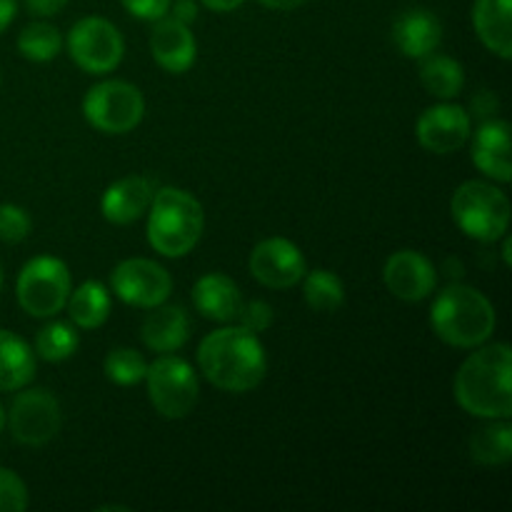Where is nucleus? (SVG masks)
Masks as SVG:
<instances>
[{"label":"nucleus","instance_id":"f257e3e1","mask_svg":"<svg viewBox=\"0 0 512 512\" xmlns=\"http://www.w3.org/2000/svg\"><path fill=\"white\" fill-rule=\"evenodd\" d=\"M198 365L203 378L218 390L250 393L265 380L268 355L258 333L230 323L200 340Z\"/></svg>","mask_w":512,"mask_h":512},{"label":"nucleus","instance_id":"f03ea898","mask_svg":"<svg viewBox=\"0 0 512 512\" xmlns=\"http://www.w3.org/2000/svg\"><path fill=\"white\" fill-rule=\"evenodd\" d=\"M455 400L465 413L485 420L512 418V350L508 343H483L455 373Z\"/></svg>","mask_w":512,"mask_h":512},{"label":"nucleus","instance_id":"7ed1b4c3","mask_svg":"<svg viewBox=\"0 0 512 512\" xmlns=\"http://www.w3.org/2000/svg\"><path fill=\"white\" fill-rule=\"evenodd\" d=\"M430 325L443 343L473 350L488 343L498 325L493 303L473 285L453 283L440 290L430 308Z\"/></svg>","mask_w":512,"mask_h":512},{"label":"nucleus","instance_id":"20e7f679","mask_svg":"<svg viewBox=\"0 0 512 512\" xmlns=\"http://www.w3.org/2000/svg\"><path fill=\"white\" fill-rule=\"evenodd\" d=\"M205 228L200 200L183 188L155 190L148 208V243L163 258H185Z\"/></svg>","mask_w":512,"mask_h":512},{"label":"nucleus","instance_id":"39448f33","mask_svg":"<svg viewBox=\"0 0 512 512\" xmlns=\"http://www.w3.org/2000/svg\"><path fill=\"white\" fill-rule=\"evenodd\" d=\"M510 198L498 185L485 180H465L450 200V215L468 238L495 243L510 228Z\"/></svg>","mask_w":512,"mask_h":512},{"label":"nucleus","instance_id":"423d86ee","mask_svg":"<svg viewBox=\"0 0 512 512\" xmlns=\"http://www.w3.org/2000/svg\"><path fill=\"white\" fill-rule=\"evenodd\" d=\"M143 380L148 385L150 403L160 418L183 420L193 413L200 385L188 360L173 353L158 355L153 363H148Z\"/></svg>","mask_w":512,"mask_h":512},{"label":"nucleus","instance_id":"0eeeda50","mask_svg":"<svg viewBox=\"0 0 512 512\" xmlns=\"http://www.w3.org/2000/svg\"><path fill=\"white\" fill-rule=\"evenodd\" d=\"M73 290L68 265L53 255H38L23 265L15 283L18 303L30 318H53L68 303Z\"/></svg>","mask_w":512,"mask_h":512},{"label":"nucleus","instance_id":"6e6552de","mask_svg":"<svg viewBox=\"0 0 512 512\" xmlns=\"http://www.w3.org/2000/svg\"><path fill=\"white\" fill-rule=\"evenodd\" d=\"M83 115L98 133L125 135L143 120L145 98L138 85L128 80H103L85 93Z\"/></svg>","mask_w":512,"mask_h":512},{"label":"nucleus","instance_id":"1a4fd4ad","mask_svg":"<svg viewBox=\"0 0 512 512\" xmlns=\"http://www.w3.org/2000/svg\"><path fill=\"white\" fill-rule=\"evenodd\" d=\"M65 45H68L70 60L88 75L113 73L125 55L123 33L110 20L98 18V15L80 18L70 28Z\"/></svg>","mask_w":512,"mask_h":512},{"label":"nucleus","instance_id":"9d476101","mask_svg":"<svg viewBox=\"0 0 512 512\" xmlns=\"http://www.w3.org/2000/svg\"><path fill=\"white\" fill-rule=\"evenodd\" d=\"M5 423L20 445L43 448L60 433L63 415H60L58 398L45 388H28L25 385L10 403Z\"/></svg>","mask_w":512,"mask_h":512},{"label":"nucleus","instance_id":"9b49d317","mask_svg":"<svg viewBox=\"0 0 512 512\" xmlns=\"http://www.w3.org/2000/svg\"><path fill=\"white\" fill-rule=\"evenodd\" d=\"M110 288L115 298L135 308H155L173 293V278L160 263L148 258H128L110 273Z\"/></svg>","mask_w":512,"mask_h":512},{"label":"nucleus","instance_id":"f8f14e48","mask_svg":"<svg viewBox=\"0 0 512 512\" xmlns=\"http://www.w3.org/2000/svg\"><path fill=\"white\" fill-rule=\"evenodd\" d=\"M248 268L250 275L270 290L293 288L308 273L303 250L293 240L280 238V235L265 238L255 245L253 253H250Z\"/></svg>","mask_w":512,"mask_h":512},{"label":"nucleus","instance_id":"ddd939ff","mask_svg":"<svg viewBox=\"0 0 512 512\" xmlns=\"http://www.w3.org/2000/svg\"><path fill=\"white\" fill-rule=\"evenodd\" d=\"M418 143L433 155H450L463 148L473 135V118L463 105L443 100L420 113L415 125Z\"/></svg>","mask_w":512,"mask_h":512},{"label":"nucleus","instance_id":"4468645a","mask_svg":"<svg viewBox=\"0 0 512 512\" xmlns=\"http://www.w3.org/2000/svg\"><path fill=\"white\" fill-rule=\"evenodd\" d=\"M383 283L398 300L420 303L433 295L438 285V270L418 250H398L385 260Z\"/></svg>","mask_w":512,"mask_h":512},{"label":"nucleus","instance_id":"2eb2a0df","mask_svg":"<svg viewBox=\"0 0 512 512\" xmlns=\"http://www.w3.org/2000/svg\"><path fill=\"white\" fill-rule=\"evenodd\" d=\"M150 53L163 70L173 75L188 73L198 58V43L190 25L180 23L173 15H163L155 20L150 33Z\"/></svg>","mask_w":512,"mask_h":512},{"label":"nucleus","instance_id":"dca6fc26","mask_svg":"<svg viewBox=\"0 0 512 512\" xmlns=\"http://www.w3.org/2000/svg\"><path fill=\"white\" fill-rule=\"evenodd\" d=\"M393 43L405 58L423 60L443 43V23L428 8H408L395 18Z\"/></svg>","mask_w":512,"mask_h":512},{"label":"nucleus","instance_id":"f3484780","mask_svg":"<svg viewBox=\"0 0 512 512\" xmlns=\"http://www.w3.org/2000/svg\"><path fill=\"white\" fill-rule=\"evenodd\" d=\"M473 163L493 183H510V125L508 120H485L473 138Z\"/></svg>","mask_w":512,"mask_h":512},{"label":"nucleus","instance_id":"a211bd4d","mask_svg":"<svg viewBox=\"0 0 512 512\" xmlns=\"http://www.w3.org/2000/svg\"><path fill=\"white\" fill-rule=\"evenodd\" d=\"M155 188L143 175H128L108 185L100 198V213L113 225H130L143 218L150 208Z\"/></svg>","mask_w":512,"mask_h":512},{"label":"nucleus","instance_id":"6ab92c4d","mask_svg":"<svg viewBox=\"0 0 512 512\" xmlns=\"http://www.w3.org/2000/svg\"><path fill=\"white\" fill-rule=\"evenodd\" d=\"M243 293L238 283L225 273H208L198 278L193 285V305L203 318L213 323H238V315L243 310Z\"/></svg>","mask_w":512,"mask_h":512},{"label":"nucleus","instance_id":"aec40b11","mask_svg":"<svg viewBox=\"0 0 512 512\" xmlns=\"http://www.w3.org/2000/svg\"><path fill=\"white\" fill-rule=\"evenodd\" d=\"M140 338H143L145 348L158 355L175 353L183 348L190 338V320L183 305L165 300V303L150 308L143 320V328H140Z\"/></svg>","mask_w":512,"mask_h":512},{"label":"nucleus","instance_id":"412c9836","mask_svg":"<svg viewBox=\"0 0 512 512\" xmlns=\"http://www.w3.org/2000/svg\"><path fill=\"white\" fill-rule=\"evenodd\" d=\"M473 25L490 53L512 58V0H475Z\"/></svg>","mask_w":512,"mask_h":512},{"label":"nucleus","instance_id":"4be33fe9","mask_svg":"<svg viewBox=\"0 0 512 512\" xmlns=\"http://www.w3.org/2000/svg\"><path fill=\"white\" fill-rule=\"evenodd\" d=\"M35 353L20 335L0 328V393H18L35 378Z\"/></svg>","mask_w":512,"mask_h":512},{"label":"nucleus","instance_id":"5701e85b","mask_svg":"<svg viewBox=\"0 0 512 512\" xmlns=\"http://www.w3.org/2000/svg\"><path fill=\"white\" fill-rule=\"evenodd\" d=\"M65 308H68L73 325H78L83 330H95L108 320L110 293L98 280H85L83 285L70 290Z\"/></svg>","mask_w":512,"mask_h":512},{"label":"nucleus","instance_id":"b1692460","mask_svg":"<svg viewBox=\"0 0 512 512\" xmlns=\"http://www.w3.org/2000/svg\"><path fill=\"white\" fill-rule=\"evenodd\" d=\"M420 83L438 100H453L465 88V70L450 55L430 53L420 60Z\"/></svg>","mask_w":512,"mask_h":512},{"label":"nucleus","instance_id":"393cba45","mask_svg":"<svg viewBox=\"0 0 512 512\" xmlns=\"http://www.w3.org/2000/svg\"><path fill=\"white\" fill-rule=\"evenodd\" d=\"M470 458L488 468L508 465L512 460V425L508 420H493L470 438Z\"/></svg>","mask_w":512,"mask_h":512},{"label":"nucleus","instance_id":"a878e982","mask_svg":"<svg viewBox=\"0 0 512 512\" xmlns=\"http://www.w3.org/2000/svg\"><path fill=\"white\" fill-rule=\"evenodd\" d=\"M303 298L315 313H335L345 303V285L333 270H310L303 275Z\"/></svg>","mask_w":512,"mask_h":512},{"label":"nucleus","instance_id":"bb28decb","mask_svg":"<svg viewBox=\"0 0 512 512\" xmlns=\"http://www.w3.org/2000/svg\"><path fill=\"white\" fill-rule=\"evenodd\" d=\"M60 50H63V35L55 25L38 20L20 30L18 53L30 63H50L58 58Z\"/></svg>","mask_w":512,"mask_h":512},{"label":"nucleus","instance_id":"cd10ccee","mask_svg":"<svg viewBox=\"0 0 512 512\" xmlns=\"http://www.w3.org/2000/svg\"><path fill=\"white\" fill-rule=\"evenodd\" d=\"M78 345V333L73 325L63 323V320L43 325L35 335V355L43 358L45 363H63V360L73 358Z\"/></svg>","mask_w":512,"mask_h":512},{"label":"nucleus","instance_id":"c85d7f7f","mask_svg":"<svg viewBox=\"0 0 512 512\" xmlns=\"http://www.w3.org/2000/svg\"><path fill=\"white\" fill-rule=\"evenodd\" d=\"M145 370H148V363H145L143 355L133 348H115L105 355V378L115 385H123V388L143 383Z\"/></svg>","mask_w":512,"mask_h":512},{"label":"nucleus","instance_id":"c756f323","mask_svg":"<svg viewBox=\"0 0 512 512\" xmlns=\"http://www.w3.org/2000/svg\"><path fill=\"white\" fill-rule=\"evenodd\" d=\"M30 215L20 205L3 203L0 205V240L8 245H18L30 233Z\"/></svg>","mask_w":512,"mask_h":512},{"label":"nucleus","instance_id":"7c9ffc66","mask_svg":"<svg viewBox=\"0 0 512 512\" xmlns=\"http://www.w3.org/2000/svg\"><path fill=\"white\" fill-rule=\"evenodd\" d=\"M28 488L23 478L8 468H0V512H23L28 508Z\"/></svg>","mask_w":512,"mask_h":512},{"label":"nucleus","instance_id":"2f4dec72","mask_svg":"<svg viewBox=\"0 0 512 512\" xmlns=\"http://www.w3.org/2000/svg\"><path fill=\"white\" fill-rule=\"evenodd\" d=\"M275 313L265 300H250V303H243V310L238 315V325L248 328L250 333H265V330L273 325Z\"/></svg>","mask_w":512,"mask_h":512},{"label":"nucleus","instance_id":"473e14b6","mask_svg":"<svg viewBox=\"0 0 512 512\" xmlns=\"http://www.w3.org/2000/svg\"><path fill=\"white\" fill-rule=\"evenodd\" d=\"M120 3H123V8L128 10L133 18L155 23V20H160L163 15H168L173 0H120Z\"/></svg>","mask_w":512,"mask_h":512},{"label":"nucleus","instance_id":"72a5a7b5","mask_svg":"<svg viewBox=\"0 0 512 512\" xmlns=\"http://www.w3.org/2000/svg\"><path fill=\"white\" fill-rule=\"evenodd\" d=\"M500 110V100L498 95L490 93V90H483V93L475 95L473 100H470V118H480L485 123V120H493L495 115H498Z\"/></svg>","mask_w":512,"mask_h":512},{"label":"nucleus","instance_id":"f704fd0d","mask_svg":"<svg viewBox=\"0 0 512 512\" xmlns=\"http://www.w3.org/2000/svg\"><path fill=\"white\" fill-rule=\"evenodd\" d=\"M65 5H68V0H25V8H28L33 15H38V18L58 15Z\"/></svg>","mask_w":512,"mask_h":512},{"label":"nucleus","instance_id":"c9c22d12","mask_svg":"<svg viewBox=\"0 0 512 512\" xmlns=\"http://www.w3.org/2000/svg\"><path fill=\"white\" fill-rule=\"evenodd\" d=\"M168 13L173 15L175 20H180V23L190 25L198 18V3H195V0H173Z\"/></svg>","mask_w":512,"mask_h":512},{"label":"nucleus","instance_id":"e433bc0d","mask_svg":"<svg viewBox=\"0 0 512 512\" xmlns=\"http://www.w3.org/2000/svg\"><path fill=\"white\" fill-rule=\"evenodd\" d=\"M18 13V0H0V35L10 28Z\"/></svg>","mask_w":512,"mask_h":512},{"label":"nucleus","instance_id":"4c0bfd02","mask_svg":"<svg viewBox=\"0 0 512 512\" xmlns=\"http://www.w3.org/2000/svg\"><path fill=\"white\" fill-rule=\"evenodd\" d=\"M198 3L205 5L208 10H213V13H233V10H238L245 0H198Z\"/></svg>","mask_w":512,"mask_h":512},{"label":"nucleus","instance_id":"58836bf2","mask_svg":"<svg viewBox=\"0 0 512 512\" xmlns=\"http://www.w3.org/2000/svg\"><path fill=\"white\" fill-rule=\"evenodd\" d=\"M260 5H265V8L270 10H280V13H290V10H298L303 8L308 0H258Z\"/></svg>","mask_w":512,"mask_h":512},{"label":"nucleus","instance_id":"ea45409f","mask_svg":"<svg viewBox=\"0 0 512 512\" xmlns=\"http://www.w3.org/2000/svg\"><path fill=\"white\" fill-rule=\"evenodd\" d=\"M512 243H510V238H508V233L503 235V260H505V265H512Z\"/></svg>","mask_w":512,"mask_h":512},{"label":"nucleus","instance_id":"a19ab883","mask_svg":"<svg viewBox=\"0 0 512 512\" xmlns=\"http://www.w3.org/2000/svg\"><path fill=\"white\" fill-rule=\"evenodd\" d=\"M108 510H120V512H128L130 508H125V505H103V508H98V512H108Z\"/></svg>","mask_w":512,"mask_h":512},{"label":"nucleus","instance_id":"79ce46f5","mask_svg":"<svg viewBox=\"0 0 512 512\" xmlns=\"http://www.w3.org/2000/svg\"><path fill=\"white\" fill-rule=\"evenodd\" d=\"M3 428H5V410L3 405H0V433H3Z\"/></svg>","mask_w":512,"mask_h":512},{"label":"nucleus","instance_id":"37998d69","mask_svg":"<svg viewBox=\"0 0 512 512\" xmlns=\"http://www.w3.org/2000/svg\"><path fill=\"white\" fill-rule=\"evenodd\" d=\"M0 290H3V268H0Z\"/></svg>","mask_w":512,"mask_h":512}]
</instances>
